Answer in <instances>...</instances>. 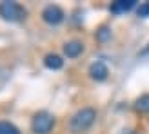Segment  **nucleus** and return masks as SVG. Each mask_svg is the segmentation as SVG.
Wrapping results in <instances>:
<instances>
[{
  "label": "nucleus",
  "instance_id": "nucleus-13",
  "mask_svg": "<svg viewBox=\"0 0 149 134\" xmlns=\"http://www.w3.org/2000/svg\"><path fill=\"white\" fill-rule=\"evenodd\" d=\"M122 134H136V132H135V131H124Z\"/></svg>",
  "mask_w": 149,
  "mask_h": 134
},
{
  "label": "nucleus",
  "instance_id": "nucleus-1",
  "mask_svg": "<svg viewBox=\"0 0 149 134\" xmlns=\"http://www.w3.org/2000/svg\"><path fill=\"white\" fill-rule=\"evenodd\" d=\"M95 120H96V111L93 107H84V109L77 111V113L71 116L69 131L73 134H82V132H86L95 123Z\"/></svg>",
  "mask_w": 149,
  "mask_h": 134
},
{
  "label": "nucleus",
  "instance_id": "nucleus-12",
  "mask_svg": "<svg viewBox=\"0 0 149 134\" xmlns=\"http://www.w3.org/2000/svg\"><path fill=\"white\" fill-rule=\"evenodd\" d=\"M138 17L140 18H147L149 17V2H144V4H140V7H138Z\"/></svg>",
  "mask_w": 149,
  "mask_h": 134
},
{
  "label": "nucleus",
  "instance_id": "nucleus-6",
  "mask_svg": "<svg viewBox=\"0 0 149 134\" xmlns=\"http://www.w3.org/2000/svg\"><path fill=\"white\" fill-rule=\"evenodd\" d=\"M82 51H84V44L78 42V40H73V42H68L64 46V55L68 58H77Z\"/></svg>",
  "mask_w": 149,
  "mask_h": 134
},
{
  "label": "nucleus",
  "instance_id": "nucleus-4",
  "mask_svg": "<svg viewBox=\"0 0 149 134\" xmlns=\"http://www.w3.org/2000/svg\"><path fill=\"white\" fill-rule=\"evenodd\" d=\"M42 18H44V22H46V24H49V26H58V24H62V22H64V11H62L58 6L51 4V6H46V7H44Z\"/></svg>",
  "mask_w": 149,
  "mask_h": 134
},
{
  "label": "nucleus",
  "instance_id": "nucleus-7",
  "mask_svg": "<svg viewBox=\"0 0 149 134\" xmlns=\"http://www.w3.org/2000/svg\"><path fill=\"white\" fill-rule=\"evenodd\" d=\"M135 0H116V2L111 4V13H125V11H131L133 7H135Z\"/></svg>",
  "mask_w": 149,
  "mask_h": 134
},
{
  "label": "nucleus",
  "instance_id": "nucleus-2",
  "mask_svg": "<svg viewBox=\"0 0 149 134\" xmlns=\"http://www.w3.org/2000/svg\"><path fill=\"white\" fill-rule=\"evenodd\" d=\"M26 15V7L18 2H0V17L7 22H22Z\"/></svg>",
  "mask_w": 149,
  "mask_h": 134
},
{
  "label": "nucleus",
  "instance_id": "nucleus-5",
  "mask_svg": "<svg viewBox=\"0 0 149 134\" xmlns=\"http://www.w3.org/2000/svg\"><path fill=\"white\" fill-rule=\"evenodd\" d=\"M107 74H109V69H107V65L104 62H95V64H91V67H89V76L93 80H96V82H104L107 78Z\"/></svg>",
  "mask_w": 149,
  "mask_h": 134
},
{
  "label": "nucleus",
  "instance_id": "nucleus-8",
  "mask_svg": "<svg viewBox=\"0 0 149 134\" xmlns=\"http://www.w3.org/2000/svg\"><path fill=\"white\" fill-rule=\"evenodd\" d=\"M44 65L51 71H58V69L64 67V60H62V56H58V55H47L44 58Z\"/></svg>",
  "mask_w": 149,
  "mask_h": 134
},
{
  "label": "nucleus",
  "instance_id": "nucleus-14",
  "mask_svg": "<svg viewBox=\"0 0 149 134\" xmlns=\"http://www.w3.org/2000/svg\"><path fill=\"white\" fill-rule=\"evenodd\" d=\"M147 53H149V47H146V49L142 51V55H147Z\"/></svg>",
  "mask_w": 149,
  "mask_h": 134
},
{
  "label": "nucleus",
  "instance_id": "nucleus-10",
  "mask_svg": "<svg viewBox=\"0 0 149 134\" xmlns=\"http://www.w3.org/2000/svg\"><path fill=\"white\" fill-rule=\"evenodd\" d=\"M0 134H20V131L9 122H0Z\"/></svg>",
  "mask_w": 149,
  "mask_h": 134
},
{
  "label": "nucleus",
  "instance_id": "nucleus-11",
  "mask_svg": "<svg viewBox=\"0 0 149 134\" xmlns=\"http://www.w3.org/2000/svg\"><path fill=\"white\" fill-rule=\"evenodd\" d=\"M109 36H111V31H109L107 27H100L98 31H96V38H98L100 42H106Z\"/></svg>",
  "mask_w": 149,
  "mask_h": 134
},
{
  "label": "nucleus",
  "instance_id": "nucleus-9",
  "mask_svg": "<svg viewBox=\"0 0 149 134\" xmlns=\"http://www.w3.org/2000/svg\"><path fill=\"white\" fill-rule=\"evenodd\" d=\"M135 109L138 113H149V94H142L135 102Z\"/></svg>",
  "mask_w": 149,
  "mask_h": 134
},
{
  "label": "nucleus",
  "instance_id": "nucleus-3",
  "mask_svg": "<svg viewBox=\"0 0 149 134\" xmlns=\"http://www.w3.org/2000/svg\"><path fill=\"white\" fill-rule=\"evenodd\" d=\"M55 127V118L51 116L46 111H40L33 116V122H31V129L35 134H49Z\"/></svg>",
  "mask_w": 149,
  "mask_h": 134
}]
</instances>
